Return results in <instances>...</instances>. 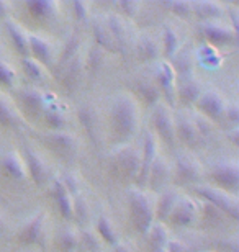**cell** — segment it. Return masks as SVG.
<instances>
[{
	"mask_svg": "<svg viewBox=\"0 0 239 252\" xmlns=\"http://www.w3.org/2000/svg\"><path fill=\"white\" fill-rule=\"evenodd\" d=\"M202 32L211 44H231L236 39V32L231 27L216 23L213 20L203 25Z\"/></svg>",
	"mask_w": 239,
	"mask_h": 252,
	"instance_id": "obj_8",
	"label": "cell"
},
{
	"mask_svg": "<svg viewBox=\"0 0 239 252\" xmlns=\"http://www.w3.org/2000/svg\"><path fill=\"white\" fill-rule=\"evenodd\" d=\"M79 48H80V43H79V38L77 36H70L69 41L66 43V46L63 49V54H61V64L66 65L68 63H70L72 59L77 56L79 53Z\"/></svg>",
	"mask_w": 239,
	"mask_h": 252,
	"instance_id": "obj_38",
	"label": "cell"
},
{
	"mask_svg": "<svg viewBox=\"0 0 239 252\" xmlns=\"http://www.w3.org/2000/svg\"><path fill=\"white\" fill-rule=\"evenodd\" d=\"M130 213H131V223H133L135 229L139 234H147L151 228L154 226L156 218V206L152 205L144 191L133 190L130 191Z\"/></svg>",
	"mask_w": 239,
	"mask_h": 252,
	"instance_id": "obj_2",
	"label": "cell"
},
{
	"mask_svg": "<svg viewBox=\"0 0 239 252\" xmlns=\"http://www.w3.org/2000/svg\"><path fill=\"white\" fill-rule=\"evenodd\" d=\"M110 122L115 138L120 143L131 139L139 126V107L131 94H120L110 108Z\"/></svg>",
	"mask_w": 239,
	"mask_h": 252,
	"instance_id": "obj_1",
	"label": "cell"
},
{
	"mask_svg": "<svg viewBox=\"0 0 239 252\" xmlns=\"http://www.w3.org/2000/svg\"><path fill=\"white\" fill-rule=\"evenodd\" d=\"M102 64H103V51L100 48L94 46L90 49V53L87 54V59H85V65L87 69L90 70V74H95L99 72Z\"/></svg>",
	"mask_w": 239,
	"mask_h": 252,
	"instance_id": "obj_39",
	"label": "cell"
},
{
	"mask_svg": "<svg viewBox=\"0 0 239 252\" xmlns=\"http://www.w3.org/2000/svg\"><path fill=\"white\" fill-rule=\"evenodd\" d=\"M118 7L123 10V13H126L128 17H136L139 10V2H135V0H121L118 3Z\"/></svg>",
	"mask_w": 239,
	"mask_h": 252,
	"instance_id": "obj_46",
	"label": "cell"
},
{
	"mask_svg": "<svg viewBox=\"0 0 239 252\" xmlns=\"http://www.w3.org/2000/svg\"><path fill=\"white\" fill-rule=\"evenodd\" d=\"M15 82V70L8 64L0 61V84L3 85H13Z\"/></svg>",
	"mask_w": 239,
	"mask_h": 252,
	"instance_id": "obj_45",
	"label": "cell"
},
{
	"mask_svg": "<svg viewBox=\"0 0 239 252\" xmlns=\"http://www.w3.org/2000/svg\"><path fill=\"white\" fill-rule=\"evenodd\" d=\"M0 169H2L8 177H12L15 180H23L25 177H27L25 162L22 160V158L15 153V151L2 156V159H0Z\"/></svg>",
	"mask_w": 239,
	"mask_h": 252,
	"instance_id": "obj_13",
	"label": "cell"
},
{
	"mask_svg": "<svg viewBox=\"0 0 239 252\" xmlns=\"http://www.w3.org/2000/svg\"><path fill=\"white\" fill-rule=\"evenodd\" d=\"M17 122V118H15V113L13 110L10 108L8 102L5 100L2 95H0V125L3 126H12Z\"/></svg>",
	"mask_w": 239,
	"mask_h": 252,
	"instance_id": "obj_41",
	"label": "cell"
},
{
	"mask_svg": "<svg viewBox=\"0 0 239 252\" xmlns=\"http://www.w3.org/2000/svg\"><path fill=\"white\" fill-rule=\"evenodd\" d=\"M7 32L10 34V39H12L15 49H17L23 58H28V54H30L28 34H25L23 30L20 28V25L17 22H13V20H7Z\"/></svg>",
	"mask_w": 239,
	"mask_h": 252,
	"instance_id": "obj_17",
	"label": "cell"
},
{
	"mask_svg": "<svg viewBox=\"0 0 239 252\" xmlns=\"http://www.w3.org/2000/svg\"><path fill=\"white\" fill-rule=\"evenodd\" d=\"M202 61L203 64L210 65V67H218L221 64V56H218V53L211 46H205L202 49Z\"/></svg>",
	"mask_w": 239,
	"mask_h": 252,
	"instance_id": "obj_42",
	"label": "cell"
},
{
	"mask_svg": "<svg viewBox=\"0 0 239 252\" xmlns=\"http://www.w3.org/2000/svg\"><path fill=\"white\" fill-rule=\"evenodd\" d=\"M92 30H94V38L97 41V48H100L102 51H108V53H115L116 49H118L105 22H95Z\"/></svg>",
	"mask_w": 239,
	"mask_h": 252,
	"instance_id": "obj_20",
	"label": "cell"
},
{
	"mask_svg": "<svg viewBox=\"0 0 239 252\" xmlns=\"http://www.w3.org/2000/svg\"><path fill=\"white\" fill-rule=\"evenodd\" d=\"M197 193L203 196V198H205L211 206H215L216 210L230 215L233 220L239 218V206L236 203V200L233 198V196L226 195L225 191H221L218 189H211V187H198Z\"/></svg>",
	"mask_w": 239,
	"mask_h": 252,
	"instance_id": "obj_3",
	"label": "cell"
},
{
	"mask_svg": "<svg viewBox=\"0 0 239 252\" xmlns=\"http://www.w3.org/2000/svg\"><path fill=\"white\" fill-rule=\"evenodd\" d=\"M54 200L58 203V208L63 215L64 220L74 218V198L72 193L66 189L63 180H56L54 182Z\"/></svg>",
	"mask_w": 239,
	"mask_h": 252,
	"instance_id": "obj_11",
	"label": "cell"
},
{
	"mask_svg": "<svg viewBox=\"0 0 239 252\" xmlns=\"http://www.w3.org/2000/svg\"><path fill=\"white\" fill-rule=\"evenodd\" d=\"M156 158H157V138L154 133H147L143 144V153H141V165L138 174V180L141 185L146 184L147 179H149L151 167L154 164Z\"/></svg>",
	"mask_w": 239,
	"mask_h": 252,
	"instance_id": "obj_6",
	"label": "cell"
},
{
	"mask_svg": "<svg viewBox=\"0 0 239 252\" xmlns=\"http://www.w3.org/2000/svg\"><path fill=\"white\" fill-rule=\"evenodd\" d=\"M177 170H179L182 179L192 180V182L198 180V179H200V175H202V167L190 158L179 159V162H177Z\"/></svg>",
	"mask_w": 239,
	"mask_h": 252,
	"instance_id": "obj_27",
	"label": "cell"
},
{
	"mask_svg": "<svg viewBox=\"0 0 239 252\" xmlns=\"http://www.w3.org/2000/svg\"><path fill=\"white\" fill-rule=\"evenodd\" d=\"M8 12H10V3H7V2H0V18L7 17Z\"/></svg>",
	"mask_w": 239,
	"mask_h": 252,
	"instance_id": "obj_50",
	"label": "cell"
},
{
	"mask_svg": "<svg viewBox=\"0 0 239 252\" xmlns=\"http://www.w3.org/2000/svg\"><path fill=\"white\" fill-rule=\"evenodd\" d=\"M162 39H164V54L167 58H174L179 49V34L171 27H166Z\"/></svg>",
	"mask_w": 239,
	"mask_h": 252,
	"instance_id": "obj_34",
	"label": "cell"
},
{
	"mask_svg": "<svg viewBox=\"0 0 239 252\" xmlns=\"http://www.w3.org/2000/svg\"><path fill=\"white\" fill-rule=\"evenodd\" d=\"M192 10H193V13H197L198 17L208 20V22H211L213 18L221 17L223 12H225V8H223L221 3L211 2V0H205V2H195V3H192Z\"/></svg>",
	"mask_w": 239,
	"mask_h": 252,
	"instance_id": "obj_21",
	"label": "cell"
},
{
	"mask_svg": "<svg viewBox=\"0 0 239 252\" xmlns=\"http://www.w3.org/2000/svg\"><path fill=\"white\" fill-rule=\"evenodd\" d=\"M225 115L226 118H230L233 123H236L238 122V118H239V112H238V107L236 105H230V107H228L226 105V108H225Z\"/></svg>",
	"mask_w": 239,
	"mask_h": 252,
	"instance_id": "obj_49",
	"label": "cell"
},
{
	"mask_svg": "<svg viewBox=\"0 0 239 252\" xmlns=\"http://www.w3.org/2000/svg\"><path fill=\"white\" fill-rule=\"evenodd\" d=\"M169 220L175 226H190L197 220V203L190 198L177 200Z\"/></svg>",
	"mask_w": 239,
	"mask_h": 252,
	"instance_id": "obj_9",
	"label": "cell"
},
{
	"mask_svg": "<svg viewBox=\"0 0 239 252\" xmlns=\"http://www.w3.org/2000/svg\"><path fill=\"white\" fill-rule=\"evenodd\" d=\"M80 75H82V59L77 54L72 61L66 64L64 72V85L68 89H74L80 82Z\"/></svg>",
	"mask_w": 239,
	"mask_h": 252,
	"instance_id": "obj_25",
	"label": "cell"
},
{
	"mask_svg": "<svg viewBox=\"0 0 239 252\" xmlns=\"http://www.w3.org/2000/svg\"><path fill=\"white\" fill-rule=\"evenodd\" d=\"M154 126L157 134L166 141L167 144H172L175 139V120L172 117L171 110L164 103H157L154 110Z\"/></svg>",
	"mask_w": 239,
	"mask_h": 252,
	"instance_id": "obj_4",
	"label": "cell"
},
{
	"mask_svg": "<svg viewBox=\"0 0 239 252\" xmlns=\"http://www.w3.org/2000/svg\"><path fill=\"white\" fill-rule=\"evenodd\" d=\"M87 215H89V208H87V203L82 196H75L74 198V218H77L79 221H85L87 220Z\"/></svg>",
	"mask_w": 239,
	"mask_h": 252,
	"instance_id": "obj_43",
	"label": "cell"
},
{
	"mask_svg": "<svg viewBox=\"0 0 239 252\" xmlns=\"http://www.w3.org/2000/svg\"><path fill=\"white\" fill-rule=\"evenodd\" d=\"M22 65H23V70L25 74L28 75L30 79L36 80V82H41L44 79V70H43V65L39 64L38 61H34L33 58H23L22 61Z\"/></svg>",
	"mask_w": 239,
	"mask_h": 252,
	"instance_id": "obj_37",
	"label": "cell"
},
{
	"mask_svg": "<svg viewBox=\"0 0 239 252\" xmlns=\"http://www.w3.org/2000/svg\"><path fill=\"white\" fill-rule=\"evenodd\" d=\"M43 112H44V120H46V123L51 129L53 131H64L68 122H66L64 115L59 112L58 107H46Z\"/></svg>",
	"mask_w": 239,
	"mask_h": 252,
	"instance_id": "obj_33",
	"label": "cell"
},
{
	"mask_svg": "<svg viewBox=\"0 0 239 252\" xmlns=\"http://www.w3.org/2000/svg\"><path fill=\"white\" fill-rule=\"evenodd\" d=\"M174 80H175L174 65H172L171 63H167V61L161 63L159 69H157V72H156V82L162 90H164L166 98L169 100L171 103H174V98H175Z\"/></svg>",
	"mask_w": 239,
	"mask_h": 252,
	"instance_id": "obj_10",
	"label": "cell"
},
{
	"mask_svg": "<svg viewBox=\"0 0 239 252\" xmlns=\"http://www.w3.org/2000/svg\"><path fill=\"white\" fill-rule=\"evenodd\" d=\"M167 179H169V167H167V164L162 159L156 158L154 164H152V167H151L149 179H147V180L151 182L152 189L159 190L162 185L167 182Z\"/></svg>",
	"mask_w": 239,
	"mask_h": 252,
	"instance_id": "obj_23",
	"label": "cell"
},
{
	"mask_svg": "<svg viewBox=\"0 0 239 252\" xmlns=\"http://www.w3.org/2000/svg\"><path fill=\"white\" fill-rule=\"evenodd\" d=\"M80 244L84 246L85 249H87L89 252H95V251H100V243L99 239H97V236L94 233H90V231H87V233L82 234V238H80Z\"/></svg>",
	"mask_w": 239,
	"mask_h": 252,
	"instance_id": "obj_44",
	"label": "cell"
},
{
	"mask_svg": "<svg viewBox=\"0 0 239 252\" xmlns=\"http://www.w3.org/2000/svg\"><path fill=\"white\" fill-rule=\"evenodd\" d=\"M164 5L171 10V12H174L177 17H182V18H189L190 15L193 13L192 3L190 2H182V0H175V2H167Z\"/></svg>",
	"mask_w": 239,
	"mask_h": 252,
	"instance_id": "obj_40",
	"label": "cell"
},
{
	"mask_svg": "<svg viewBox=\"0 0 239 252\" xmlns=\"http://www.w3.org/2000/svg\"><path fill=\"white\" fill-rule=\"evenodd\" d=\"M177 94H179V98L182 103H185V105L197 103V100L200 98V95H202V89L195 80H187V82L180 85V89Z\"/></svg>",
	"mask_w": 239,
	"mask_h": 252,
	"instance_id": "obj_30",
	"label": "cell"
},
{
	"mask_svg": "<svg viewBox=\"0 0 239 252\" xmlns=\"http://www.w3.org/2000/svg\"><path fill=\"white\" fill-rule=\"evenodd\" d=\"M149 243L151 248L154 252H164L167 248V243H169V234H167V229L164 228V224H156L152 226L149 233Z\"/></svg>",
	"mask_w": 239,
	"mask_h": 252,
	"instance_id": "obj_28",
	"label": "cell"
},
{
	"mask_svg": "<svg viewBox=\"0 0 239 252\" xmlns=\"http://www.w3.org/2000/svg\"><path fill=\"white\" fill-rule=\"evenodd\" d=\"M43 226H44V215L39 213L38 216H34V218L22 229L20 241H22L23 244H27V246L38 243L39 238H41V233H43Z\"/></svg>",
	"mask_w": 239,
	"mask_h": 252,
	"instance_id": "obj_18",
	"label": "cell"
},
{
	"mask_svg": "<svg viewBox=\"0 0 239 252\" xmlns=\"http://www.w3.org/2000/svg\"><path fill=\"white\" fill-rule=\"evenodd\" d=\"M211 177L220 187L226 190L236 191L239 187V167L235 162L220 164L218 167L213 169Z\"/></svg>",
	"mask_w": 239,
	"mask_h": 252,
	"instance_id": "obj_7",
	"label": "cell"
},
{
	"mask_svg": "<svg viewBox=\"0 0 239 252\" xmlns=\"http://www.w3.org/2000/svg\"><path fill=\"white\" fill-rule=\"evenodd\" d=\"M27 8L34 18L41 20L53 18L58 13V3L53 2V0H28Z\"/></svg>",
	"mask_w": 239,
	"mask_h": 252,
	"instance_id": "obj_19",
	"label": "cell"
},
{
	"mask_svg": "<svg viewBox=\"0 0 239 252\" xmlns=\"http://www.w3.org/2000/svg\"><path fill=\"white\" fill-rule=\"evenodd\" d=\"M175 133H179L180 138L189 144H197L198 139H200L195 123L185 117H180L179 122L175 123Z\"/></svg>",
	"mask_w": 239,
	"mask_h": 252,
	"instance_id": "obj_22",
	"label": "cell"
},
{
	"mask_svg": "<svg viewBox=\"0 0 239 252\" xmlns=\"http://www.w3.org/2000/svg\"><path fill=\"white\" fill-rule=\"evenodd\" d=\"M141 165V154H138L133 149L121 151L118 156V169L126 177H138Z\"/></svg>",
	"mask_w": 239,
	"mask_h": 252,
	"instance_id": "obj_16",
	"label": "cell"
},
{
	"mask_svg": "<svg viewBox=\"0 0 239 252\" xmlns=\"http://www.w3.org/2000/svg\"><path fill=\"white\" fill-rule=\"evenodd\" d=\"M138 53L144 61H154L159 58V44L151 36H144L138 44Z\"/></svg>",
	"mask_w": 239,
	"mask_h": 252,
	"instance_id": "obj_31",
	"label": "cell"
},
{
	"mask_svg": "<svg viewBox=\"0 0 239 252\" xmlns=\"http://www.w3.org/2000/svg\"><path fill=\"white\" fill-rule=\"evenodd\" d=\"M25 162H27V167L25 169L28 170L32 180L38 187H41L44 184V180H46V167H44V164L41 162L39 156L34 153L33 149H30L28 146L25 148Z\"/></svg>",
	"mask_w": 239,
	"mask_h": 252,
	"instance_id": "obj_12",
	"label": "cell"
},
{
	"mask_svg": "<svg viewBox=\"0 0 239 252\" xmlns=\"http://www.w3.org/2000/svg\"><path fill=\"white\" fill-rule=\"evenodd\" d=\"M22 102L33 112L44 110V94H41L36 89H27L22 92Z\"/></svg>",
	"mask_w": 239,
	"mask_h": 252,
	"instance_id": "obj_32",
	"label": "cell"
},
{
	"mask_svg": "<svg viewBox=\"0 0 239 252\" xmlns=\"http://www.w3.org/2000/svg\"><path fill=\"white\" fill-rule=\"evenodd\" d=\"M72 8H74V15L77 20H85L89 17V3L87 2H72Z\"/></svg>",
	"mask_w": 239,
	"mask_h": 252,
	"instance_id": "obj_47",
	"label": "cell"
},
{
	"mask_svg": "<svg viewBox=\"0 0 239 252\" xmlns=\"http://www.w3.org/2000/svg\"><path fill=\"white\" fill-rule=\"evenodd\" d=\"M113 252H133V251H131L130 246H126V244H120V243H118V244L115 246Z\"/></svg>",
	"mask_w": 239,
	"mask_h": 252,
	"instance_id": "obj_51",
	"label": "cell"
},
{
	"mask_svg": "<svg viewBox=\"0 0 239 252\" xmlns=\"http://www.w3.org/2000/svg\"><path fill=\"white\" fill-rule=\"evenodd\" d=\"M177 200H179V196H177L175 191H164V193L161 195L159 198V203L156 206V216L159 220H169V216L172 213V210H174V206L177 203Z\"/></svg>",
	"mask_w": 239,
	"mask_h": 252,
	"instance_id": "obj_26",
	"label": "cell"
},
{
	"mask_svg": "<svg viewBox=\"0 0 239 252\" xmlns=\"http://www.w3.org/2000/svg\"><path fill=\"white\" fill-rule=\"evenodd\" d=\"M46 143L54 151L61 154H70L75 149V139L72 134L66 133V131H51L46 134Z\"/></svg>",
	"mask_w": 239,
	"mask_h": 252,
	"instance_id": "obj_15",
	"label": "cell"
},
{
	"mask_svg": "<svg viewBox=\"0 0 239 252\" xmlns=\"http://www.w3.org/2000/svg\"><path fill=\"white\" fill-rule=\"evenodd\" d=\"M28 48L33 54V59L39 64H51L53 53H51L49 43L38 34H28Z\"/></svg>",
	"mask_w": 239,
	"mask_h": 252,
	"instance_id": "obj_14",
	"label": "cell"
},
{
	"mask_svg": "<svg viewBox=\"0 0 239 252\" xmlns=\"http://www.w3.org/2000/svg\"><path fill=\"white\" fill-rule=\"evenodd\" d=\"M197 107L208 118L218 120L225 113L226 103L220 92H216V90H206V92H202L200 98L197 100Z\"/></svg>",
	"mask_w": 239,
	"mask_h": 252,
	"instance_id": "obj_5",
	"label": "cell"
},
{
	"mask_svg": "<svg viewBox=\"0 0 239 252\" xmlns=\"http://www.w3.org/2000/svg\"><path fill=\"white\" fill-rule=\"evenodd\" d=\"M138 90H139V94L143 95L144 102L147 105H151V107H156V105L159 103L161 94H159V87H157V85H154L152 82H141Z\"/></svg>",
	"mask_w": 239,
	"mask_h": 252,
	"instance_id": "obj_36",
	"label": "cell"
},
{
	"mask_svg": "<svg viewBox=\"0 0 239 252\" xmlns=\"http://www.w3.org/2000/svg\"><path fill=\"white\" fill-rule=\"evenodd\" d=\"M175 64H177L175 67L179 69V72H180V74H190V70H192V61H190V58L187 56V54L177 56Z\"/></svg>",
	"mask_w": 239,
	"mask_h": 252,
	"instance_id": "obj_48",
	"label": "cell"
},
{
	"mask_svg": "<svg viewBox=\"0 0 239 252\" xmlns=\"http://www.w3.org/2000/svg\"><path fill=\"white\" fill-rule=\"evenodd\" d=\"M106 27H108L111 36H113V41L116 44V48H125V43H126V28H125V23L118 15H110L106 18Z\"/></svg>",
	"mask_w": 239,
	"mask_h": 252,
	"instance_id": "obj_24",
	"label": "cell"
},
{
	"mask_svg": "<svg viewBox=\"0 0 239 252\" xmlns=\"http://www.w3.org/2000/svg\"><path fill=\"white\" fill-rule=\"evenodd\" d=\"M97 233L105 243H108L110 246H116L118 244V236H116V229L113 223L106 218V216H100L99 221H97Z\"/></svg>",
	"mask_w": 239,
	"mask_h": 252,
	"instance_id": "obj_29",
	"label": "cell"
},
{
	"mask_svg": "<svg viewBox=\"0 0 239 252\" xmlns=\"http://www.w3.org/2000/svg\"><path fill=\"white\" fill-rule=\"evenodd\" d=\"M80 238L74 229H64L59 236V248L63 252H74L79 248Z\"/></svg>",
	"mask_w": 239,
	"mask_h": 252,
	"instance_id": "obj_35",
	"label": "cell"
}]
</instances>
